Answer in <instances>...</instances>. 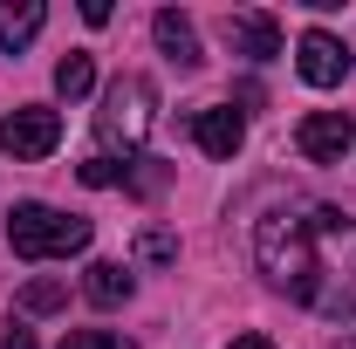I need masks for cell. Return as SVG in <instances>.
<instances>
[{
    "instance_id": "11",
    "label": "cell",
    "mask_w": 356,
    "mask_h": 349,
    "mask_svg": "<svg viewBox=\"0 0 356 349\" xmlns=\"http://www.w3.org/2000/svg\"><path fill=\"white\" fill-rule=\"evenodd\" d=\"M131 288H137V274H131L124 261H96V267L83 274V295H89L96 308H117V302H131Z\"/></svg>"
},
{
    "instance_id": "14",
    "label": "cell",
    "mask_w": 356,
    "mask_h": 349,
    "mask_svg": "<svg viewBox=\"0 0 356 349\" xmlns=\"http://www.w3.org/2000/svg\"><path fill=\"white\" fill-rule=\"evenodd\" d=\"M137 261H151V267L178 261V240L165 233V226H144V233H137Z\"/></svg>"
},
{
    "instance_id": "10",
    "label": "cell",
    "mask_w": 356,
    "mask_h": 349,
    "mask_svg": "<svg viewBox=\"0 0 356 349\" xmlns=\"http://www.w3.org/2000/svg\"><path fill=\"white\" fill-rule=\"evenodd\" d=\"M42 21H48L42 0H0V48H7V55L28 48L35 35H42Z\"/></svg>"
},
{
    "instance_id": "12",
    "label": "cell",
    "mask_w": 356,
    "mask_h": 349,
    "mask_svg": "<svg viewBox=\"0 0 356 349\" xmlns=\"http://www.w3.org/2000/svg\"><path fill=\"white\" fill-rule=\"evenodd\" d=\"M89 89H96V62H89V55H76V48H69V55L55 62V96H69V103H83Z\"/></svg>"
},
{
    "instance_id": "2",
    "label": "cell",
    "mask_w": 356,
    "mask_h": 349,
    "mask_svg": "<svg viewBox=\"0 0 356 349\" xmlns=\"http://www.w3.org/2000/svg\"><path fill=\"white\" fill-rule=\"evenodd\" d=\"M89 233H96L89 219L55 213V206H42V199H28V206L7 213V247H14L21 261H69V254L89 247Z\"/></svg>"
},
{
    "instance_id": "3",
    "label": "cell",
    "mask_w": 356,
    "mask_h": 349,
    "mask_svg": "<svg viewBox=\"0 0 356 349\" xmlns=\"http://www.w3.org/2000/svg\"><path fill=\"white\" fill-rule=\"evenodd\" d=\"M151 117H158V89L144 83V76H117V83L103 89V110H96V137L110 144V151H124L131 158L144 131H151Z\"/></svg>"
},
{
    "instance_id": "7",
    "label": "cell",
    "mask_w": 356,
    "mask_h": 349,
    "mask_svg": "<svg viewBox=\"0 0 356 349\" xmlns=\"http://www.w3.org/2000/svg\"><path fill=\"white\" fill-rule=\"evenodd\" d=\"M192 137H199L206 158H233L247 144V117L233 103H206V110H192Z\"/></svg>"
},
{
    "instance_id": "16",
    "label": "cell",
    "mask_w": 356,
    "mask_h": 349,
    "mask_svg": "<svg viewBox=\"0 0 356 349\" xmlns=\"http://www.w3.org/2000/svg\"><path fill=\"white\" fill-rule=\"evenodd\" d=\"M124 172H131V165H117V158H103V151L83 158V185H96V192H103V185H124Z\"/></svg>"
},
{
    "instance_id": "13",
    "label": "cell",
    "mask_w": 356,
    "mask_h": 349,
    "mask_svg": "<svg viewBox=\"0 0 356 349\" xmlns=\"http://www.w3.org/2000/svg\"><path fill=\"white\" fill-rule=\"evenodd\" d=\"M69 302V281H28V288H21V308H28V315H48V308H62Z\"/></svg>"
},
{
    "instance_id": "5",
    "label": "cell",
    "mask_w": 356,
    "mask_h": 349,
    "mask_svg": "<svg viewBox=\"0 0 356 349\" xmlns=\"http://www.w3.org/2000/svg\"><path fill=\"white\" fill-rule=\"evenodd\" d=\"M295 144H302V158H309V165H343V151L356 144L350 110H315V117H302Z\"/></svg>"
},
{
    "instance_id": "1",
    "label": "cell",
    "mask_w": 356,
    "mask_h": 349,
    "mask_svg": "<svg viewBox=\"0 0 356 349\" xmlns=\"http://www.w3.org/2000/svg\"><path fill=\"white\" fill-rule=\"evenodd\" d=\"M254 261L267 288L329 322L356 315V219L336 206H281L254 226Z\"/></svg>"
},
{
    "instance_id": "9",
    "label": "cell",
    "mask_w": 356,
    "mask_h": 349,
    "mask_svg": "<svg viewBox=\"0 0 356 349\" xmlns=\"http://www.w3.org/2000/svg\"><path fill=\"white\" fill-rule=\"evenodd\" d=\"M151 35H158V48H165V62H178V69H199V62H206L192 14H178V7H158V14H151Z\"/></svg>"
},
{
    "instance_id": "17",
    "label": "cell",
    "mask_w": 356,
    "mask_h": 349,
    "mask_svg": "<svg viewBox=\"0 0 356 349\" xmlns=\"http://www.w3.org/2000/svg\"><path fill=\"white\" fill-rule=\"evenodd\" d=\"M0 349H35V329H7V343Z\"/></svg>"
},
{
    "instance_id": "15",
    "label": "cell",
    "mask_w": 356,
    "mask_h": 349,
    "mask_svg": "<svg viewBox=\"0 0 356 349\" xmlns=\"http://www.w3.org/2000/svg\"><path fill=\"white\" fill-rule=\"evenodd\" d=\"M62 349H137V343L117 329H76V336H62Z\"/></svg>"
},
{
    "instance_id": "8",
    "label": "cell",
    "mask_w": 356,
    "mask_h": 349,
    "mask_svg": "<svg viewBox=\"0 0 356 349\" xmlns=\"http://www.w3.org/2000/svg\"><path fill=\"white\" fill-rule=\"evenodd\" d=\"M226 42H233V55H247V62H274V55H281V21L261 14V7L226 14Z\"/></svg>"
},
{
    "instance_id": "4",
    "label": "cell",
    "mask_w": 356,
    "mask_h": 349,
    "mask_svg": "<svg viewBox=\"0 0 356 349\" xmlns=\"http://www.w3.org/2000/svg\"><path fill=\"white\" fill-rule=\"evenodd\" d=\"M55 144H62V117L48 103H21V110L0 117V151L7 158H48Z\"/></svg>"
},
{
    "instance_id": "18",
    "label": "cell",
    "mask_w": 356,
    "mask_h": 349,
    "mask_svg": "<svg viewBox=\"0 0 356 349\" xmlns=\"http://www.w3.org/2000/svg\"><path fill=\"white\" fill-rule=\"evenodd\" d=\"M226 349H274V343H267V336H233Z\"/></svg>"
},
{
    "instance_id": "6",
    "label": "cell",
    "mask_w": 356,
    "mask_h": 349,
    "mask_svg": "<svg viewBox=\"0 0 356 349\" xmlns=\"http://www.w3.org/2000/svg\"><path fill=\"white\" fill-rule=\"evenodd\" d=\"M295 69H302L309 89H336L350 76V48L336 42V35H322V28H309V35L295 42Z\"/></svg>"
}]
</instances>
